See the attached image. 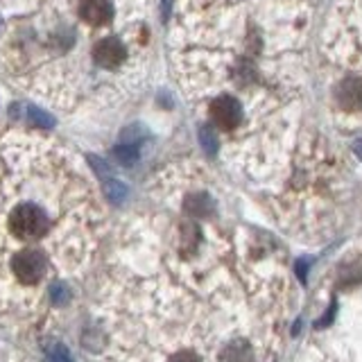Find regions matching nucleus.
<instances>
[{"label":"nucleus","mask_w":362,"mask_h":362,"mask_svg":"<svg viewBox=\"0 0 362 362\" xmlns=\"http://www.w3.org/2000/svg\"><path fill=\"white\" fill-rule=\"evenodd\" d=\"M181 218H145L129 226L113 252L98 297L93 356L100 362H265L269 335L254 326L249 290L238 283L202 226Z\"/></svg>","instance_id":"obj_1"},{"label":"nucleus","mask_w":362,"mask_h":362,"mask_svg":"<svg viewBox=\"0 0 362 362\" xmlns=\"http://www.w3.org/2000/svg\"><path fill=\"white\" fill-rule=\"evenodd\" d=\"M98 243L93 195L59 156L0 154V322H43L52 286L73 283Z\"/></svg>","instance_id":"obj_2"},{"label":"nucleus","mask_w":362,"mask_h":362,"mask_svg":"<svg viewBox=\"0 0 362 362\" xmlns=\"http://www.w3.org/2000/svg\"><path fill=\"white\" fill-rule=\"evenodd\" d=\"M211 118L215 122V127L222 132H231L240 124L243 118V109L240 102L231 95H220L211 102Z\"/></svg>","instance_id":"obj_3"},{"label":"nucleus","mask_w":362,"mask_h":362,"mask_svg":"<svg viewBox=\"0 0 362 362\" xmlns=\"http://www.w3.org/2000/svg\"><path fill=\"white\" fill-rule=\"evenodd\" d=\"M124 57H127V50L118 39H100L93 45V59L102 68H118Z\"/></svg>","instance_id":"obj_4"},{"label":"nucleus","mask_w":362,"mask_h":362,"mask_svg":"<svg viewBox=\"0 0 362 362\" xmlns=\"http://www.w3.org/2000/svg\"><path fill=\"white\" fill-rule=\"evenodd\" d=\"M79 16L88 25H107L113 18V5L111 0H82L79 3Z\"/></svg>","instance_id":"obj_5"},{"label":"nucleus","mask_w":362,"mask_h":362,"mask_svg":"<svg viewBox=\"0 0 362 362\" xmlns=\"http://www.w3.org/2000/svg\"><path fill=\"white\" fill-rule=\"evenodd\" d=\"M337 102L344 111H358L362 107V79L346 77L337 84Z\"/></svg>","instance_id":"obj_6"},{"label":"nucleus","mask_w":362,"mask_h":362,"mask_svg":"<svg viewBox=\"0 0 362 362\" xmlns=\"http://www.w3.org/2000/svg\"><path fill=\"white\" fill-rule=\"evenodd\" d=\"M43 351H45V358H48V362H73L71 351H68L66 344L59 342V339L48 337L43 342Z\"/></svg>","instance_id":"obj_7"},{"label":"nucleus","mask_w":362,"mask_h":362,"mask_svg":"<svg viewBox=\"0 0 362 362\" xmlns=\"http://www.w3.org/2000/svg\"><path fill=\"white\" fill-rule=\"evenodd\" d=\"M116 158L122 165H134L136 158H139V150L134 145H120L116 150Z\"/></svg>","instance_id":"obj_8"},{"label":"nucleus","mask_w":362,"mask_h":362,"mask_svg":"<svg viewBox=\"0 0 362 362\" xmlns=\"http://www.w3.org/2000/svg\"><path fill=\"white\" fill-rule=\"evenodd\" d=\"M124 186H120L118 181H107L105 184V195L113 202V204H120L124 199Z\"/></svg>","instance_id":"obj_9"},{"label":"nucleus","mask_w":362,"mask_h":362,"mask_svg":"<svg viewBox=\"0 0 362 362\" xmlns=\"http://www.w3.org/2000/svg\"><path fill=\"white\" fill-rule=\"evenodd\" d=\"M0 362H28L25 358H21L18 354H14L9 346H5L3 342H0Z\"/></svg>","instance_id":"obj_10"},{"label":"nucleus","mask_w":362,"mask_h":362,"mask_svg":"<svg viewBox=\"0 0 362 362\" xmlns=\"http://www.w3.org/2000/svg\"><path fill=\"white\" fill-rule=\"evenodd\" d=\"M354 150H356V154H358V156L362 158V141H358V143L354 145Z\"/></svg>","instance_id":"obj_11"}]
</instances>
